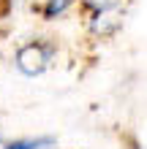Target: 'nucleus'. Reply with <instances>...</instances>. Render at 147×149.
<instances>
[{
	"instance_id": "20e7f679",
	"label": "nucleus",
	"mask_w": 147,
	"mask_h": 149,
	"mask_svg": "<svg viewBox=\"0 0 147 149\" xmlns=\"http://www.w3.org/2000/svg\"><path fill=\"white\" fill-rule=\"evenodd\" d=\"M74 3H76V0H44V6H41V16H44L46 22H52V19H57V16H63Z\"/></svg>"
},
{
	"instance_id": "7ed1b4c3",
	"label": "nucleus",
	"mask_w": 147,
	"mask_h": 149,
	"mask_svg": "<svg viewBox=\"0 0 147 149\" xmlns=\"http://www.w3.org/2000/svg\"><path fill=\"white\" fill-rule=\"evenodd\" d=\"M57 144L55 136H25V138H6L3 149H52Z\"/></svg>"
},
{
	"instance_id": "39448f33",
	"label": "nucleus",
	"mask_w": 147,
	"mask_h": 149,
	"mask_svg": "<svg viewBox=\"0 0 147 149\" xmlns=\"http://www.w3.org/2000/svg\"><path fill=\"white\" fill-rule=\"evenodd\" d=\"M120 6H123V0H82V8L90 16L106 14V11H120Z\"/></svg>"
},
{
	"instance_id": "f257e3e1",
	"label": "nucleus",
	"mask_w": 147,
	"mask_h": 149,
	"mask_svg": "<svg viewBox=\"0 0 147 149\" xmlns=\"http://www.w3.org/2000/svg\"><path fill=\"white\" fill-rule=\"evenodd\" d=\"M55 52H57V46L52 41H38V38L27 41V43H22V46L14 52V65H16V71L22 76L36 79L52 65Z\"/></svg>"
},
{
	"instance_id": "f03ea898",
	"label": "nucleus",
	"mask_w": 147,
	"mask_h": 149,
	"mask_svg": "<svg viewBox=\"0 0 147 149\" xmlns=\"http://www.w3.org/2000/svg\"><path fill=\"white\" fill-rule=\"evenodd\" d=\"M120 24H123V11H106V14L90 16L87 27H90V33L96 38H109V36H115L120 30Z\"/></svg>"
},
{
	"instance_id": "423d86ee",
	"label": "nucleus",
	"mask_w": 147,
	"mask_h": 149,
	"mask_svg": "<svg viewBox=\"0 0 147 149\" xmlns=\"http://www.w3.org/2000/svg\"><path fill=\"white\" fill-rule=\"evenodd\" d=\"M128 149H142L139 144H136V141H131V146H128Z\"/></svg>"
}]
</instances>
